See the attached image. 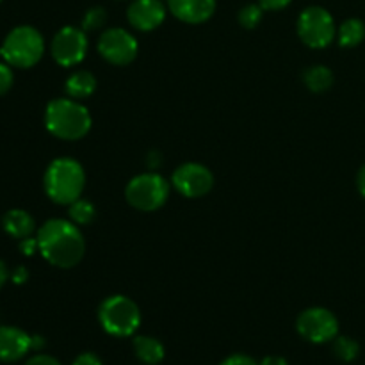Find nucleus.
I'll return each instance as SVG.
<instances>
[{
	"mask_svg": "<svg viewBox=\"0 0 365 365\" xmlns=\"http://www.w3.org/2000/svg\"><path fill=\"white\" fill-rule=\"evenodd\" d=\"M38 246L46 262L61 269L77 266L86 252V242L73 221L48 220L38 232Z\"/></svg>",
	"mask_w": 365,
	"mask_h": 365,
	"instance_id": "f257e3e1",
	"label": "nucleus"
},
{
	"mask_svg": "<svg viewBox=\"0 0 365 365\" xmlns=\"http://www.w3.org/2000/svg\"><path fill=\"white\" fill-rule=\"evenodd\" d=\"M45 125L48 132L64 141H77L91 128V116L73 98H57L46 106Z\"/></svg>",
	"mask_w": 365,
	"mask_h": 365,
	"instance_id": "f03ea898",
	"label": "nucleus"
},
{
	"mask_svg": "<svg viewBox=\"0 0 365 365\" xmlns=\"http://www.w3.org/2000/svg\"><path fill=\"white\" fill-rule=\"evenodd\" d=\"M86 175L81 164L68 157H61L46 168L43 185L52 202L59 205H71L84 191Z\"/></svg>",
	"mask_w": 365,
	"mask_h": 365,
	"instance_id": "7ed1b4c3",
	"label": "nucleus"
},
{
	"mask_svg": "<svg viewBox=\"0 0 365 365\" xmlns=\"http://www.w3.org/2000/svg\"><path fill=\"white\" fill-rule=\"evenodd\" d=\"M43 52H45V41L39 31L31 25H20L6 36L0 48V57L9 66L32 68L39 63Z\"/></svg>",
	"mask_w": 365,
	"mask_h": 365,
	"instance_id": "20e7f679",
	"label": "nucleus"
},
{
	"mask_svg": "<svg viewBox=\"0 0 365 365\" xmlns=\"http://www.w3.org/2000/svg\"><path fill=\"white\" fill-rule=\"evenodd\" d=\"M98 319L103 330L114 337H130L141 324L138 305L127 296H109L98 309Z\"/></svg>",
	"mask_w": 365,
	"mask_h": 365,
	"instance_id": "39448f33",
	"label": "nucleus"
},
{
	"mask_svg": "<svg viewBox=\"0 0 365 365\" xmlns=\"http://www.w3.org/2000/svg\"><path fill=\"white\" fill-rule=\"evenodd\" d=\"M168 195H170V185L166 178L160 177L159 173H143L132 178L125 189L127 202L134 209L143 210V212H152V210L160 209L166 203Z\"/></svg>",
	"mask_w": 365,
	"mask_h": 365,
	"instance_id": "423d86ee",
	"label": "nucleus"
},
{
	"mask_svg": "<svg viewBox=\"0 0 365 365\" xmlns=\"http://www.w3.org/2000/svg\"><path fill=\"white\" fill-rule=\"evenodd\" d=\"M298 34L310 48H324L335 38V21L327 9L319 6L307 7L298 20Z\"/></svg>",
	"mask_w": 365,
	"mask_h": 365,
	"instance_id": "0eeeda50",
	"label": "nucleus"
},
{
	"mask_svg": "<svg viewBox=\"0 0 365 365\" xmlns=\"http://www.w3.org/2000/svg\"><path fill=\"white\" fill-rule=\"evenodd\" d=\"M296 328L305 341L312 342V344H324L337 337L339 321L330 310L314 307V309H307L299 314Z\"/></svg>",
	"mask_w": 365,
	"mask_h": 365,
	"instance_id": "6e6552de",
	"label": "nucleus"
},
{
	"mask_svg": "<svg viewBox=\"0 0 365 365\" xmlns=\"http://www.w3.org/2000/svg\"><path fill=\"white\" fill-rule=\"evenodd\" d=\"M171 182L175 189L185 198H200L212 189L214 175L203 164L187 163L173 171Z\"/></svg>",
	"mask_w": 365,
	"mask_h": 365,
	"instance_id": "1a4fd4ad",
	"label": "nucleus"
},
{
	"mask_svg": "<svg viewBox=\"0 0 365 365\" xmlns=\"http://www.w3.org/2000/svg\"><path fill=\"white\" fill-rule=\"evenodd\" d=\"M98 52L107 63L125 66L138 56V41L123 29H109L100 36Z\"/></svg>",
	"mask_w": 365,
	"mask_h": 365,
	"instance_id": "9d476101",
	"label": "nucleus"
},
{
	"mask_svg": "<svg viewBox=\"0 0 365 365\" xmlns=\"http://www.w3.org/2000/svg\"><path fill=\"white\" fill-rule=\"evenodd\" d=\"M52 57L61 66H75L88 52V38L82 29L63 27L52 39Z\"/></svg>",
	"mask_w": 365,
	"mask_h": 365,
	"instance_id": "9b49d317",
	"label": "nucleus"
},
{
	"mask_svg": "<svg viewBox=\"0 0 365 365\" xmlns=\"http://www.w3.org/2000/svg\"><path fill=\"white\" fill-rule=\"evenodd\" d=\"M127 18L132 27L148 32L163 24L166 18V9L160 0H134L128 7Z\"/></svg>",
	"mask_w": 365,
	"mask_h": 365,
	"instance_id": "f8f14e48",
	"label": "nucleus"
},
{
	"mask_svg": "<svg viewBox=\"0 0 365 365\" xmlns=\"http://www.w3.org/2000/svg\"><path fill=\"white\" fill-rule=\"evenodd\" d=\"M32 349V335L16 327H0V362H18Z\"/></svg>",
	"mask_w": 365,
	"mask_h": 365,
	"instance_id": "ddd939ff",
	"label": "nucleus"
},
{
	"mask_svg": "<svg viewBox=\"0 0 365 365\" xmlns=\"http://www.w3.org/2000/svg\"><path fill=\"white\" fill-rule=\"evenodd\" d=\"M170 11L185 24H203L216 11V0H170Z\"/></svg>",
	"mask_w": 365,
	"mask_h": 365,
	"instance_id": "4468645a",
	"label": "nucleus"
},
{
	"mask_svg": "<svg viewBox=\"0 0 365 365\" xmlns=\"http://www.w3.org/2000/svg\"><path fill=\"white\" fill-rule=\"evenodd\" d=\"M2 227L11 237L25 239V237H31L32 232H34L36 228V223H34V217H32L29 212H25V210L11 209L4 214Z\"/></svg>",
	"mask_w": 365,
	"mask_h": 365,
	"instance_id": "2eb2a0df",
	"label": "nucleus"
},
{
	"mask_svg": "<svg viewBox=\"0 0 365 365\" xmlns=\"http://www.w3.org/2000/svg\"><path fill=\"white\" fill-rule=\"evenodd\" d=\"M134 353L146 365L160 364L166 355L163 342L157 341L155 337H148V335H138L134 339Z\"/></svg>",
	"mask_w": 365,
	"mask_h": 365,
	"instance_id": "dca6fc26",
	"label": "nucleus"
},
{
	"mask_svg": "<svg viewBox=\"0 0 365 365\" xmlns=\"http://www.w3.org/2000/svg\"><path fill=\"white\" fill-rule=\"evenodd\" d=\"M66 95L73 100H81V98H88L95 93L96 89V78L91 71H75L73 75H70L66 81Z\"/></svg>",
	"mask_w": 365,
	"mask_h": 365,
	"instance_id": "f3484780",
	"label": "nucleus"
},
{
	"mask_svg": "<svg viewBox=\"0 0 365 365\" xmlns=\"http://www.w3.org/2000/svg\"><path fill=\"white\" fill-rule=\"evenodd\" d=\"M365 38V25L359 18H349L339 29V43L341 46L351 48V46L360 45Z\"/></svg>",
	"mask_w": 365,
	"mask_h": 365,
	"instance_id": "a211bd4d",
	"label": "nucleus"
},
{
	"mask_svg": "<svg viewBox=\"0 0 365 365\" xmlns=\"http://www.w3.org/2000/svg\"><path fill=\"white\" fill-rule=\"evenodd\" d=\"M303 82L314 93H323L334 84V73L327 66H312L303 75Z\"/></svg>",
	"mask_w": 365,
	"mask_h": 365,
	"instance_id": "6ab92c4d",
	"label": "nucleus"
},
{
	"mask_svg": "<svg viewBox=\"0 0 365 365\" xmlns=\"http://www.w3.org/2000/svg\"><path fill=\"white\" fill-rule=\"evenodd\" d=\"M70 217L75 225H89L96 216V209L91 202L88 200H75L70 205Z\"/></svg>",
	"mask_w": 365,
	"mask_h": 365,
	"instance_id": "aec40b11",
	"label": "nucleus"
},
{
	"mask_svg": "<svg viewBox=\"0 0 365 365\" xmlns=\"http://www.w3.org/2000/svg\"><path fill=\"white\" fill-rule=\"evenodd\" d=\"M360 353V346L359 342L353 341L351 337H335L334 341V355L337 356L339 360H342V362H353V360H356V356H359Z\"/></svg>",
	"mask_w": 365,
	"mask_h": 365,
	"instance_id": "412c9836",
	"label": "nucleus"
},
{
	"mask_svg": "<svg viewBox=\"0 0 365 365\" xmlns=\"http://www.w3.org/2000/svg\"><path fill=\"white\" fill-rule=\"evenodd\" d=\"M262 11L264 7L260 4L259 6L257 4H248V6H245L239 11V24L245 29H255L260 24V20H262Z\"/></svg>",
	"mask_w": 365,
	"mask_h": 365,
	"instance_id": "4be33fe9",
	"label": "nucleus"
},
{
	"mask_svg": "<svg viewBox=\"0 0 365 365\" xmlns=\"http://www.w3.org/2000/svg\"><path fill=\"white\" fill-rule=\"evenodd\" d=\"M107 20V13L103 7H91L82 18V31H96Z\"/></svg>",
	"mask_w": 365,
	"mask_h": 365,
	"instance_id": "5701e85b",
	"label": "nucleus"
},
{
	"mask_svg": "<svg viewBox=\"0 0 365 365\" xmlns=\"http://www.w3.org/2000/svg\"><path fill=\"white\" fill-rule=\"evenodd\" d=\"M13 70L9 68V64L0 63V96L9 91L11 86H13Z\"/></svg>",
	"mask_w": 365,
	"mask_h": 365,
	"instance_id": "b1692460",
	"label": "nucleus"
},
{
	"mask_svg": "<svg viewBox=\"0 0 365 365\" xmlns=\"http://www.w3.org/2000/svg\"><path fill=\"white\" fill-rule=\"evenodd\" d=\"M220 365H259V364L246 355H232L228 356V359H225Z\"/></svg>",
	"mask_w": 365,
	"mask_h": 365,
	"instance_id": "393cba45",
	"label": "nucleus"
},
{
	"mask_svg": "<svg viewBox=\"0 0 365 365\" xmlns=\"http://www.w3.org/2000/svg\"><path fill=\"white\" fill-rule=\"evenodd\" d=\"M25 365H61V362L48 355H34L25 362Z\"/></svg>",
	"mask_w": 365,
	"mask_h": 365,
	"instance_id": "a878e982",
	"label": "nucleus"
},
{
	"mask_svg": "<svg viewBox=\"0 0 365 365\" xmlns=\"http://www.w3.org/2000/svg\"><path fill=\"white\" fill-rule=\"evenodd\" d=\"M71 365H102V362H100L98 356L93 355V353H82V355H78L77 359L73 360Z\"/></svg>",
	"mask_w": 365,
	"mask_h": 365,
	"instance_id": "bb28decb",
	"label": "nucleus"
},
{
	"mask_svg": "<svg viewBox=\"0 0 365 365\" xmlns=\"http://www.w3.org/2000/svg\"><path fill=\"white\" fill-rule=\"evenodd\" d=\"M20 250L24 255H32L36 250H39L38 246V239H32V237H25L20 241Z\"/></svg>",
	"mask_w": 365,
	"mask_h": 365,
	"instance_id": "cd10ccee",
	"label": "nucleus"
},
{
	"mask_svg": "<svg viewBox=\"0 0 365 365\" xmlns=\"http://www.w3.org/2000/svg\"><path fill=\"white\" fill-rule=\"evenodd\" d=\"M259 4L264 7V9L277 11V9H282V7L289 6L291 0H259Z\"/></svg>",
	"mask_w": 365,
	"mask_h": 365,
	"instance_id": "c85d7f7f",
	"label": "nucleus"
},
{
	"mask_svg": "<svg viewBox=\"0 0 365 365\" xmlns=\"http://www.w3.org/2000/svg\"><path fill=\"white\" fill-rule=\"evenodd\" d=\"M11 278H13L14 284L21 285L29 280V271L25 269L24 266H18V267H14V271L11 273Z\"/></svg>",
	"mask_w": 365,
	"mask_h": 365,
	"instance_id": "c756f323",
	"label": "nucleus"
},
{
	"mask_svg": "<svg viewBox=\"0 0 365 365\" xmlns=\"http://www.w3.org/2000/svg\"><path fill=\"white\" fill-rule=\"evenodd\" d=\"M356 187H359L360 195L365 198V164L362 168H360L359 175H356Z\"/></svg>",
	"mask_w": 365,
	"mask_h": 365,
	"instance_id": "7c9ffc66",
	"label": "nucleus"
},
{
	"mask_svg": "<svg viewBox=\"0 0 365 365\" xmlns=\"http://www.w3.org/2000/svg\"><path fill=\"white\" fill-rule=\"evenodd\" d=\"M259 365H289V362L282 356H266Z\"/></svg>",
	"mask_w": 365,
	"mask_h": 365,
	"instance_id": "2f4dec72",
	"label": "nucleus"
},
{
	"mask_svg": "<svg viewBox=\"0 0 365 365\" xmlns=\"http://www.w3.org/2000/svg\"><path fill=\"white\" fill-rule=\"evenodd\" d=\"M7 278H9V271H7L6 262H2V260H0V289L4 287V284L7 282Z\"/></svg>",
	"mask_w": 365,
	"mask_h": 365,
	"instance_id": "473e14b6",
	"label": "nucleus"
},
{
	"mask_svg": "<svg viewBox=\"0 0 365 365\" xmlns=\"http://www.w3.org/2000/svg\"><path fill=\"white\" fill-rule=\"evenodd\" d=\"M41 348H45V339L39 337V335H32V349L39 351Z\"/></svg>",
	"mask_w": 365,
	"mask_h": 365,
	"instance_id": "72a5a7b5",
	"label": "nucleus"
},
{
	"mask_svg": "<svg viewBox=\"0 0 365 365\" xmlns=\"http://www.w3.org/2000/svg\"><path fill=\"white\" fill-rule=\"evenodd\" d=\"M0 2H2V0H0Z\"/></svg>",
	"mask_w": 365,
	"mask_h": 365,
	"instance_id": "f704fd0d",
	"label": "nucleus"
}]
</instances>
